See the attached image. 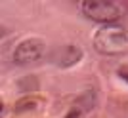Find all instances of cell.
<instances>
[{
    "label": "cell",
    "mask_w": 128,
    "mask_h": 118,
    "mask_svg": "<svg viewBox=\"0 0 128 118\" xmlns=\"http://www.w3.org/2000/svg\"><path fill=\"white\" fill-rule=\"evenodd\" d=\"M94 46L103 55H118L128 52V29L118 25H105L96 32Z\"/></svg>",
    "instance_id": "1"
},
{
    "label": "cell",
    "mask_w": 128,
    "mask_h": 118,
    "mask_svg": "<svg viewBox=\"0 0 128 118\" xmlns=\"http://www.w3.org/2000/svg\"><path fill=\"white\" fill-rule=\"evenodd\" d=\"M82 11L92 21L111 25L124 13V8L122 4H118L115 0H86L82 2Z\"/></svg>",
    "instance_id": "2"
},
{
    "label": "cell",
    "mask_w": 128,
    "mask_h": 118,
    "mask_svg": "<svg viewBox=\"0 0 128 118\" xmlns=\"http://www.w3.org/2000/svg\"><path fill=\"white\" fill-rule=\"evenodd\" d=\"M44 42L38 40V38H31V40H25L16 48L14 52V61L19 65H29L34 63L44 55Z\"/></svg>",
    "instance_id": "3"
},
{
    "label": "cell",
    "mask_w": 128,
    "mask_h": 118,
    "mask_svg": "<svg viewBox=\"0 0 128 118\" xmlns=\"http://www.w3.org/2000/svg\"><path fill=\"white\" fill-rule=\"evenodd\" d=\"M80 57H82V50L78 46L67 44V46H61V48L54 50L52 55H50V61L54 65H58V67H71V65L78 63Z\"/></svg>",
    "instance_id": "4"
},
{
    "label": "cell",
    "mask_w": 128,
    "mask_h": 118,
    "mask_svg": "<svg viewBox=\"0 0 128 118\" xmlns=\"http://www.w3.org/2000/svg\"><path fill=\"white\" fill-rule=\"evenodd\" d=\"M23 109H34V103L31 99H27V101H21L16 105V111H23Z\"/></svg>",
    "instance_id": "5"
},
{
    "label": "cell",
    "mask_w": 128,
    "mask_h": 118,
    "mask_svg": "<svg viewBox=\"0 0 128 118\" xmlns=\"http://www.w3.org/2000/svg\"><path fill=\"white\" fill-rule=\"evenodd\" d=\"M117 74H118V76H120V78H122V80L128 84V65H122V67L117 70Z\"/></svg>",
    "instance_id": "6"
},
{
    "label": "cell",
    "mask_w": 128,
    "mask_h": 118,
    "mask_svg": "<svg viewBox=\"0 0 128 118\" xmlns=\"http://www.w3.org/2000/svg\"><path fill=\"white\" fill-rule=\"evenodd\" d=\"M80 114H82V113H80V109H71L69 113L65 114V118H80Z\"/></svg>",
    "instance_id": "7"
},
{
    "label": "cell",
    "mask_w": 128,
    "mask_h": 118,
    "mask_svg": "<svg viewBox=\"0 0 128 118\" xmlns=\"http://www.w3.org/2000/svg\"><path fill=\"white\" fill-rule=\"evenodd\" d=\"M2 111H4V103L0 101V113H2Z\"/></svg>",
    "instance_id": "8"
}]
</instances>
